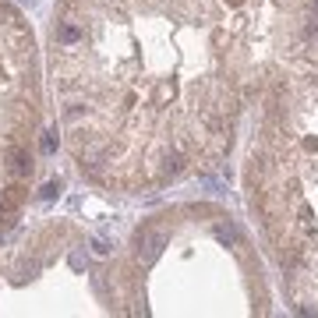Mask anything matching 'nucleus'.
Listing matches in <instances>:
<instances>
[{"instance_id": "obj_2", "label": "nucleus", "mask_w": 318, "mask_h": 318, "mask_svg": "<svg viewBox=\"0 0 318 318\" xmlns=\"http://www.w3.org/2000/svg\"><path fill=\"white\" fill-rule=\"evenodd\" d=\"M57 35H60V43H74V39H78V28H74V25H60Z\"/></svg>"}, {"instance_id": "obj_1", "label": "nucleus", "mask_w": 318, "mask_h": 318, "mask_svg": "<svg viewBox=\"0 0 318 318\" xmlns=\"http://www.w3.org/2000/svg\"><path fill=\"white\" fill-rule=\"evenodd\" d=\"M7 170H11L14 177H28V173H32V159H28L25 149H11V152H7Z\"/></svg>"}, {"instance_id": "obj_4", "label": "nucleus", "mask_w": 318, "mask_h": 318, "mask_svg": "<svg viewBox=\"0 0 318 318\" xmlns=\"http://www.w3.org/2000/svg\"><path fill=\"white\" fill-rule=\"evenodd\" d=\"M57 191H60V184H46V187H43V198H53Z\"/></svg>"}, {"instance_id": "obj_3", "label": "nucleus", "mask_w": 318, "mask_h": 318, "mask_svg": "<svg viewBox=\"0 0 318 318\" xmlns=\"http://www.w3.org/2000/svg\"><path fill=\"white\" fill-rule=\"evenodd\" d=\"M43 149H46V152H53V149H57V138H53V131H46V135H43Z\"/></svg>"}]
</instances>
